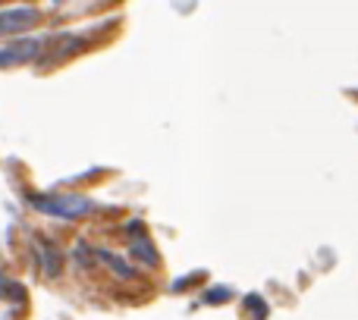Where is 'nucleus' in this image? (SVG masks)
<instances>
[{"label": "nucleus", "mask_w": 358, "mask_h": 320, "mask_svg": "<svg viewBox=\"0 0 358 320\" xmlns=\"http://www.w3.org/2000/svg\"><path fill=\"white\" fill-rule=\"evenodd\" d=\"M29 204L38 214L57 217V220H82V217L98 210V204L92 198L79 195V191H57V195H38V191H31Z\"/></svg>", "instance_id": "nucleus-1"}, {"label": "nucleus", "mask_w": 358, "mask_h": 320, "mask_svg": "<svg viewBox=\"0 0 358 320\" xmlns=\"http://www.w3.org/2000/svg\"><path fill=\"white\" fill-rule=\"evenodd\" d=\"M48 44H50V38H22V41L3 44V48H0V69H13V66L38 60Z\"/></svg>", "instance_id": "nucleus-2"}, {"label": "nucleus", "mask_w": 358, "mask_h": 320, "mask_svg": "<svg viewBox=\"0 0 358 320\" xmlns=\"http://www.w3.org/2000/svg\"><path fill=\"white\" fill-rule=\"evenodd\" d=\"M41 22V10L38 6H13V10H0V35H22L31 25Z\"/></svg>", "instance_id": "nucleus-3"}, {"label": "nucleus", "mask_w": 358, "mask_h": 320, "mask_svg": "<svg viewBox=\"0 0 358 320\" xmlns=\"http://www.w3.org/2000/svg\"><path fill=\"white\" fill-rule=\"evenodd\" d=\"M31 248H35V258H38V267H41V273L48 279H57L63 273V252L54 245L50 239H44V235H35V242H31Z\"/></svg>", "instance_id": "nucleus-4"}, {"label": "nucleus", "mask_w": 358, "mask_h": 320, "mask_svg": "<svg viewBox=\"0 0 358 320\" xmlns=\"http://www.w3.org/2000/svg\"><path fill=\"white\" fill-rule=\"evenodd\" d=\"M98 261H104V264L110 267V273H117V277H123V279H136V267H129V261H123L120 254L107 252V248H98Z\"/></svg>", "instance_id": "nucleus-5"}, {"label": "nucleus", "mask_w": 358, "mask_h": 320, "mask_svg": "<svg viewBox=\"0 0 358 320\" xmlns=\"http://www.w3.org/2000/svg\"><path fill=\"white\" fill-rule=\"evenodd\" d=\"M0 298H6V302H13V305H22L25 302V286L16 283V279H6L3 273H0Z\"/></svg>", "instance_id": "nucleus-6"}, {"label": "nucleus", "mask_w": 358, "mask_h": 320, "mask_svg": "<svg viewBox=\"0 0 358 320\" xmlns=\"http://www.w3.org/2000/svg\"><path fill=\"white\" fill-rule=\"evenodd\" d=\"M132 254H136L138 261H145V264H151V267H157V252H155V245H151L148 239H132Z\"/></svg>", "instance_id": "nucleus-7"}, {"label": "nucleus", "mask_w": 358, "mask_h": 320, "mask_svg": "<svg viewBox=\"0 0 358 320\" xmlns=\"http://www.w3.org/2000/svg\"><path fill=\"white\" fill-rule=\"evenodd\" d=\"M54 3H60V0H54Z\"/></svg>", "instance_id": "nucleus-8"}, {"label": "nucleus", "mask_w": 358, "mask_h": 320, "mask_svg": "<svg viewBox=\"0 0 358 320\" xmlns=\"http://www.w3.org/2000/svg\"><path fill=\"white\" fill-rule=\"evenodd\" d=\"M0 3H3V0H0Z\"/></svg>", "instance_id": "nucleus-9"}]
</instances>
